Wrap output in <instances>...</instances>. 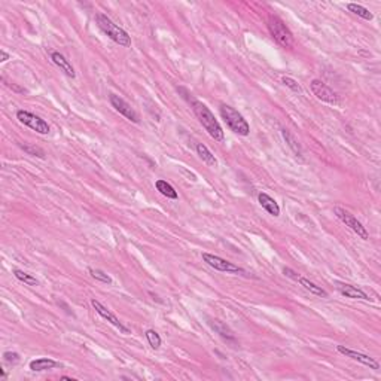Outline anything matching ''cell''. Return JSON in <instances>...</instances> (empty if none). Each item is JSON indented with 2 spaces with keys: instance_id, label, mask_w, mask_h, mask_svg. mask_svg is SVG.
<instances>
[{
  "instance_id": "obj_1",
  "label": "cell",
  "mask_w": 381,
  "mask_h": 381,
  "mask_svg": "<svg viewBox=\"0 0 381 381\" xmlns=\"http://www.w3.org/2000/svg\"><path fill=\"white\" fill-rule=\"evenodd\" d=\"M189 103H191V107H192L195 116L198 118L200 124L204 127V130L209 133V136L213 140H216V141H223L225 140L223 130H222L219 121L215 118V115L212 113V110L204 103H201L200 100H197L194 97L189 99Z\"/></svg>"
},
{
  "instance_id": "obj_2",
  "label": "cell",
  "mask_w": 381,
  "mask_h": 381,
  "mask_svg": "<svg viewBox=\"0 0 381 381\" xmlns=\"http://www.w3.org/2000/svg\"><path fill=\"white\" fill-rule=\"evenodd\" d=\"M96 22H97L100 30L110 40H113L115 43H118L120 46H124V48H130L131 46V38L128 36V33L124 30V28L116 25L107 15H104L101 12L96 14Z\"/></svg>"
},
{
  "instance_id": "obj_3",
  "label": "cell",
  "mask_w": 381,
  "mask_h": 381,
  "mask_svg": "<svg viewBox=\"0 0 381 381\" xmlns=\"http://www.w3.org/2000/svg\"><path fill=\"white\" fill-rule=\"evenodd\" d=\"M219 112H221L222 120L231 128V131H234L239 136H244V137L250 134V125L240 112H237L236 109L228 104H222Z\"/></svg>"
},
{
  "instance_id": "obj_4",
  "label": "cell",
  "mask_w": 381,
  "mask_h": 381,
  "mask_svg": "<svg viewBox=\"0 0 381 381\" xmlns=\"http://www.w3.org/2000/svg\"><path fill=\"white\" fill-rule=\"evenodd\" d=\"M267 25H268V30H270L271 36L274 38V40L280 46H283L286 49H292L295 46L294 35H292V32L287 28V25L279 17H270Z\"/></svg>"
},
{
  "instance_id": "obj_5",
  "label": "cell",
  "mask_w": 381,
  "mask_h": 381,
  "mask_svg": "<svg viewBox=\"0 0 381 381\" xmlns=\"http://www.w3.org/2000/svg\"><path fill=\"white\" fill-rule=\"evenodd\" d=\"M202 261L207 263L209 267H212L213 270L216 271H221V273H226V274H246V271L236 265V263H232L218 255H212V253H207L204 252L202 253Z\"/></svg>"
},
{
  "instance_id": "obj_6",
  "label": "cell",
  "mask_w": 381,
  "mask_h": 381,
  "mask_svg": "<svg viewBox=\"0 0 381 381\" xmlns=\"http://www.w3.org/2000/svg\"><path fill=\"white\" fill-rule=\"evenodd\" d=\"M17 120H18L22 125L28 127L30 130H33V131H36V133H39V134H48L49 130H51L49 125H48V122H46L45 120H42L40 116H38V115H35V113H32V112L18 110V112H17Z\"/></svg>"
},
{
  "instance_id": "obj_7",
  "label": "cell",
  "mask_w": 381,
  "mask_h": 381,
  "mask_svg": "<svg viewBox=\"0 0 381 381\" xmlns=\"http://www.w3.org/2000/svg\"><path fill=\"white\" fill-rule=\"evenodd\" d=\"M334 213L337 215V218H338L342 223H345V226H348L351 231L356 232L362 240H368V239H369V234H368L366 228L358 221V218H355L350 212H347L345 209H341V207H335V209H334Z\"/></svg>"
},
{
  "instance_id": "obj_8",
  "label": "cell",
  "mask_w": 381,
  "mask_h": 381,
  "mask_svg": "<svg viewBox=\"0 0 381 381\" xmlns=\"http://www.w3.org/2000/svg\"><path fill=\"white\" fill-rule=\"evenodd\" d=\"M310 88H311L313 94L319 100L329 103V104H340L338 94L332 90V88H329L325 82H321L320 79H313L311 83H310Z\"/></svg>"
},
{
  "instance_id": "obj_9",
  "label": "cell",
  "mask_w": 381,
  "mask_h": 381,
  "mask_svg": "<svg viewBox=\"0 0 381 381\" xmlns=\"http://www.w3.org/2000/svg\"><path fill=\"white\" fill-rule=\"evenodd\" d=\"M109 101L112 104V107L120 112L122 116H125V118L134 124H139L140 122V115L133 109V106L130 103H127L121 96H116V94H109Z\"/></svg>"
},
{
  "instance_id": "obj_10",
  "label": "cell",
  "mask_w": 381,
  "mask_h": 381,
  "mask_svg": "<svg viewBox=\"0 0 381 381\" xmlns=\"http://www.w3.org/2000/svg\"><path fill=\"white\" fill-rule=\"evenodd\" d=\"M91 305H93V308L97 311V314H100L104 320H107L109 323H110L112 326H115L120 332H122V334H131V331H130L125 325H122V321H121L118 317H116L107 307H104L100 301L91 300Z\"/></svg>"
},
{
  "instance_id": "obj_11",
  "label": "cell",
  "mask_w": 381,
  "mask_h": 381,
  "mask_svg": "<svg viewBox=\"0 0 381 381\" xmlns=\"http://www.w3.org/2000/svg\"><path fill=\"white\" fill-rule=\"evenodd\" d=\"M337 350L340 351L341 355H344L345 358L353 359V361H356V362H359V363H362V365L368 366L369 369H374V371H378V369H380V363H378L375 359L369 358L368 355L359 353V351H356V350H351V348H348V347H344V345H338V347H337Z\"/></svg>"
},
{
  "instance_id": "obj_12",
  "label": "cell",
  "mask_w": 381,
  "mask_h": 381,
  "mask_svg": "<svg viewBox=\"0 0 381 381\" xmlns=\"http://www.w3.org/2000/svg\"><path fill=\"white\" fill-rule=\"evenodd\" d=\"M338 290L340 294L345 298L350 300H363V301H371L369 295L366 292H363L362 289L356 287V286H351V284H338Z\"/></svg>"
},
{
  "instance_id": "obj_13",
  "label": "cell",
  "mask_w": 381,
  "mask_h": 381,
  "mask_svg": "<svg viewBox=\"0 0 381 381\" xmlns=\"http://www.w3.org/2000/svg\"><path fill=\"white\" fill-rule=\"evenodd\" d=\"M51 60H52V63H54L57 67H60V69L64 72V75H67V76H69V78H72V79H75V78H76V73H75V69H73V66L70 64V61L67 60V58H66L63 54L57 52V51L51 52Z\"/></svg>"
},
{
  "instance_id": "obj_14",
  "label": "cell",
  "mask_w": 381,
  "mask_h": 381,
  "mask_svg": "<svg viewBox=\"0 0 381 381\" xmlns=\"http://www.w3.org/2000/svg\"><path fill=\"white\" fill-rule=\"evenodd\" d=\"M258 200H259V204L262 206V209L265 212H268L271 216H274V218L280 216V206H279L277 201L273 197H270L265 192H261L258 195Z\"/></svg>"
},
{
  "instance_id": "obj_15",
  "label": "cell",
  "mask_w": 381,
  "mask_h": 381,
  "mask_svg": "<svg viewBox=\"0 0 381 381\" xmlns=\"http://www.w3.org/2000/svg\"><path fill=\"white\" fill-rule=\"evenodd\" d=\"M30 369L35 371V372H42V371H49V369H54L58 366V363L49 358H39V359H35L30 362Z\"/></svg>"
},
{
  "instance_id": "obj_16",
  "label": "cell",
  "mask_w": 381,
  "mask_h": 381,
  "mask_svg": "<svg viewBox=\"0 0 381 381\" xmlns=\"http://www.w3.org/2000/svg\"><path fill=\"white\" fill-rule=\"evenodd\" d=\"M195 149H197V154H198V157L202 160V162H206V164H207V165H210V167H215V165L218 164V160L215 158V155L210 152V149L207 148L206 144H202V143H197Z\"/></svg>"
},
{
  "instance_id": "obj_17",
  "label": "cell",
  "mask_w": 381,
  "mask_h": 381,
  "mask_svg": "<svg viewBox=\"0 0 381 381\" xmlns=\"http://www.w3.org/2000/svg\"><path fill=\"white\" fill-rule=\"evenodd\" d=\"M298 281H300V284H301L304 289H307V290L310 292V294H313V295H316V297H320V298H328V292H326L325 289H321L320 286H317L316 283L310 281L308 279L300 277Z\"/></svg>"
},
{
  "instance_id": "obj_18",
  "label": "cell",
  "mask_w": 381,
  "mask_h": 381,
  "mask_svg": "<svg viewBox=\"0 0 381 381\" xmlns=\"http://www.w3.org/2000/svg\"><path fill=\"white\" fill-rule=\"evenodd\" d=\"M212 328H213L225 341L234 342V344L237 342V341H236V337H234V334H232V331H231L225 323H222V321H219V320H212Z\"/></svg>"
},
{
  "instance_id": "obj_19",
  "label": "cell",
  "mask_w": 381,
  "mask_h": 381,
  "mask_svg": "<svg viewBox=\"0 0 381 381\" xmlns=\"http://www.w3.org/2000/svg\"><path fill=\"white\" fill-rule=\"evenodd\" d=\"M155 188L160 191L161 195H164V197H167V198H170V200H178V198H179L178 191H176L167 180L158 179V180L155 182Z\"/></svg>"
},
{
  "instance_id": "obj_20",
  "label": "cell",
  "mask_w": 381,
  "mask_h": 381,
  "mask_svg": "<svg viewBox=\"0 0 381 381\" xmlns=\"http://www.w3.org/2000/svg\"><path fill=\"white\" fill-rule=\"evenodd\" d=\"M347 9H348L350 12H353L355 15H358V17L366 20V21H371V20L374 18V15H372L365 6L358 5V3H348V5H347Z\"/></svg>"
},
{
  "instance_id": "obj_21",
  "label": "cell",
  "mask_w": 381,
  "mask_h": 381,
  "mask_svg": "<svg viewBox=\"0 0 381 381\" xmlns=\"http://www.w3.org/2000/svg\"><path fill=\"white\" fill-rule=\"evenodd\" d=\"M20 148L27 154V155H32V157H38V158H45V151L42 148L32 143H20Z\"/></svg>"
},
{
  "instance_id": "obj_22",
  "label": "cell",
  "mask_w": 381,
  "mask_h": 381,
  "mask_svg": "<svg viewBox=\"0 0 381 381\" xmlns=\"http://www.w3.org/2000/svg\"><path fill=\"white\" fill-rule=\"evenodd\" d=\"M281 136H283V139L286 140V143H287V146L289 148L294 151L298 157H301V154H302V151H301V146H300V143H298V140L292 136L287 130H281Z\"/></svg>"
},
{
  "instance_id": "obj_23",
  "label": "cell",
  "mask_w": 381,
  "mask_h": 381,
  "mask_svg": "<svg viewBox=\"0 0 381 381\" xmlns=\"http://www.w3.org/2000/svg\"><path fill=\"white\" fill-rule=\"evenodd\" d=\"M14 276H15L20 281H22V283H25V284H28V286H38V284H39V281L36 280V277H33L32 274H28V273H25V271H22V270L15 268V270H14Z\"/></svg>"
},
{
  "instance_id": "obj_24",
  "label": "cell",
  "mask_w": 381,
  "mask_h": 381,
  "mask_svg": "<svg viewBox=\"0 0 381 381\" xmlns=\"http://www.w3.org/2000/svg\"><path fill=\"white\" fill-rule=\"evenodd\" d=\"M144 335H146V340H148L149 345H151L154 350H158V348L161 347L162 340H161V337H160V334H158L157 331H154V329H148V331L144 332Z\"/></svg>"
},
{
  "instance_id": "obj_25",
  "label": "cell",
  "mask_w": 381,
  "mask_h": 381,
  "mask_svg": "<svg viewBox=\"0 0 381 381\" xmlns=\"http://www.w3.org/2000/svg\"><path fill=\"white\" fill-rule=\"evenodd\" d=\"M88 271H90V274H91V277H93L94 280L101 281V283H106V284H112V279H110V276L106 274L104 271L97 270V268H90Z\"/></svg>"
},
{
  "instance_id": "obj_26",
  "label": "cell",
  "mask_w": 381,
  "mask_h": 381,
  "mask_svg": "<svg viewBox=\"0 0 381 381\" xmlns=\"http://www.w3.org/2000/svg\"><path fill=\"white\" fill-rule=\"evenodd\" d=\"M281 82H283L287 88H290L292 91H295V93H302V88L300 86V83H298L295 79L284 76V78H281Z\"/></svg>"
},
{
  "instance_id": "obj_27",
  "label": "cell",
  "mask_w": 381,
  "mask_h": 381,
  "mask_svg": "<svg viewBox=\"0 0 381 381\" xmlns=\"http://www.w3.org/2000/svg\"><path fill=\"white\" fill-rule=\"evenodd\" d=\"M21 361L20 355L15 353V351H5L3 353V362L8 365H17Z\"/></svg>"
},
{
  "instance_id": "obj_28",
  "label": "cell",
  "mask_w": 381,
  "mask_h": 381,
  "mask_svg": "<svg viewBox=\"0 0 381 381\" xmlns=\"http://www.w3.org/2000/svg\"><path fill=\"white\" fill-rule=\"evenodd\" d=\"M283 274L287 276V277H290V279L297 280V281H298V279H300V276H298L294 270H290V268H283Z\"/></svg>"
},
{
  "instance_id": "obj_29",
  "label": "cell",
  "mask_w": 381,
  "mask_h": 381,
  "mask_svg": "<svg viewBox=\"0 0 381 381\" xmlns=\"http://www.w3.org/2000/svg\"><path fill=\"white\" fill-rule=\"evenodd\" d=\"M0 55H2V58H0V61H2V63H5V61H8V60H9V54H8L5 49H2V51H0Z\"/></svg>"
},
{
  "instance_id": "obj_30",
  "label": "cell",
  "mask_w": 381,
  "mask_h": 381,
  "mask_svg": "<svg viewBox=\"0 0 381 381\" xmlns=\"http://www.w3.org/2000/svg\"><path fill=\"white\" fill-rule=\"evenodd\" d=\"M0 375H2L3 378H6V372H5V369H0Z\"/></svg>"
},
{
  "instance_id": "obj_31",
  "label": "cell",
  "mask_w": 381,
  "mask_h": 381,
  "mask_svg": "<svg viewBox=\"0 0 381 381\" xmlns=\"http://www.w3.org/2000/svg\"><path fill=\"white\" fill-rule=\"evenodd\" d=\"M61 380H69V381H75V378H70V377H61Z\"/></svg>"
}]
</instances>
